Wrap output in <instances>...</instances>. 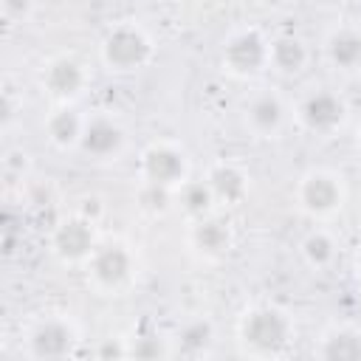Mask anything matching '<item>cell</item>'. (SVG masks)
Here are the masks:
<instances>
[{
	"label": "cell",
	"mask_w": 361,
	"mask_h": 361,
	"mask_svg": "<svg viewBox=\"0 0 361 361\" xmlns=\"http://www.w3.org/2000/svg\"><path fill=\"white\" fill-rule=\"evenodd\" d=\"M327 56L341 71L361 68V31L341 28L327 39Z\"/></svg>",
	"instance_id": "15"
},
{
	"label": "cell",
	"mask_w": 361,
	"mask_h": 361,
	"mask_svg": "<svg viewBox=\"0 0 361 361\" xmlns=\"http://www.w3.org/2000/svg\"><path fill=\"white\" fill-rule=\"evenodd\" d=\"M42 87L54 99H73L85 87V71L76 59L59 56V59L48 62V68L42 71Z\"/></svg>",
	"instance_id": "11"
},
{
	"label": "cell",
	"mask_w": 361,
	"mask_h": 361,
	"mask_svg": "<svg viewBox=\"0 0 361 361\" xmlns=\"http://www.w3.org/2000/svg\"><path fill=\"white\" fill-rule=\"evenodd\" d=\"M209 341H212V324H209L206 319H192V322H186V324L178 330V344H180V350L189 353V355L206 350Z\"/></svg>",
	"instance_id": "20"
},
{
	"label": "cell",
	"mask_w": 361,
	"mask_h": 361,
	"mask_svg": "<svg viewBox=\"0 0 361 361\" xmlns=\"http://www.w3.org/2000/svg\"><path fill=\"white\" fill-rule=\"evenodd\" d=\"M319 355L330 358V361H361V333L350 330V327L330 330L322 338Z\"/></svg>",
	"instance_id": "16"
},
{
	"label": "cell",
	"mask_w": 361,
	"mask_h": 361,
	"mask_svg": "<svg viewBox=\"0 0 361 361\" xmlns=\"http://www.w3.org/2000/svg\"><path fill=\"white\" fill-rule=\"evenodd\" d=\"M268 62H274L282 73H296V71L305 68L307 51H305V45H302L299 37H279V39L271 42Z\"/></svg>",
	"instance_id": "18"
},
{
	"label": "cell",
	"mask_w": 361,
	"mask_h": 361,
	"mask_svg": "<svg viewBox=\"0 0 361 361\" xmlns=\"http://www.w3.org/2000/svg\"><path fill=\"white\" fill-rule=\"evenodd\" d=\"M99 355H124V350H118V347L107 344V347H102V350H99Z\"/></svg>",
	"instance_id": "26"
},
{
	"label": "cell",
	"mask_w": 361,
	"mask_h": 361,
	"mask_svg": "<svg viewBox=\"0 0 361 361\" xmlns=\"http://www.w3.org/2000/svg\"><path fill=\"white\" fill-rule=\"evenodd\" d=\"M73 341L76 333L65 319H45L28 336V347L34 358H65L71 355Z\"/></svg>",
	"instance_id": "7"
},
{
	"label": "cell",
	"mask_w": 361,
	"mask_h": 361,
	"mask_svg": "<svg viewBox=\"0 0 361 361\" xmlns=\"http://www.w3.org/2000/svg\"><path fill=\"white\" fill-rule=\"evenodd\" d=\"M206 180H209L214 197L217 200H226V203H240L245 197V192H248V178L234 164H217L209 172Z\"/></svg>",
	"instance_id": "14"
},
{
	"label": "cell",
	"mask_w": 361,
	"mask_h": 361,
	"mask_svg": "<svg viewBox=\"0 0 361 361\" xmlns=\"http://www.w3.org/2000/svg\"><path fill=\"white\" fill-rule=\"evenodd\" d=\"M141 175L147 183H161V186H178L186 175V158L180 149L169 144H152L141 155Z\"/></svg>",
	"instance_id": "6"
},
{
	"label": "cell",
	"mask_w": 361,
	"mask_h": 361,
	"mask_svg": "<svg viewBox=\"0 0 361 361\" xmlns=\"http://www.w3.org/2000/svg\"><path fill=\"white\" fill-rule=\"evenodd\" d=\"M138 206L144 212H166L169 206V186H161V183H144L141 192H138Z\"/></svg>",
	"instance_id": "22"
},
{
	"label": "cell",
	"mask_w": 361,
	"mask_h": 361,
	"mask_svg": "<svg viewBox=\"0 0 361 361\" xmlns=\"http://www.w3.org/2000/svg\"><path fill=\"white\" fill-rule=\"evenodd\" d=\"M344 102L330 93V90H316L310 93L302 107H299V116H302V124L310 130V133H333L341 121H344Z\"/></svg>",
	"instance_id": "8"
},
{
	"label": "cell",
	"mask_w": 361,
	"mask_h": 361,
	"mask_svg": "<svg viewBox=\"0 0 361 361\" xmlns=\"http://www.w3.org/2000/svg\"><path fill=\"white\" fill-rule=\"evenodd\" d=\"M299 203L310 214H327L341 206V183L330 172H307L299 183Z\"/></svg>",
	"instance_id": "9"
},
{
	"label": "cell",
	"mask_w": 361,
	"mask_h": 361,
	"mask_svg": "<svg viewBox=\"0 0 361 361\" xmlns=\"http://www.w3.org/2000/svg\"><path fill=\"white\" fill-rule=\"evenodd\" d=\"M51 248L59 259L65 262H79V259H87L96 248V234H93V220L87 217H71V220H62L54 234H51Z\"/></svg>",
	"instance_id": "4"
},
{
	"label": "cell",
	"mask_w": 361,
	"mask_h": 361,
	"mask_svg": "<svg viewBox=\"0 0 361 361\" xmlns=\"http://www.w3.org/2000/svg\"><path fill=\"white\" fill-rule=\"evenodd\" d=\"M87 268L102 288H118L133 274V254L118 243H104L93 248V254L87 257Z\"/></svg>",
	"instance_id": "5"
},
{
	"label": "cell",
	"mask_w": 361,
	"mask_h": 361,
	"mask_svg": "<svg viewBox=\"0 0 361 361\" xmlns=\"http://www.w3.org/2000/svg\"><path fill=\"white\" fill-rule=\"evenodd\" d=\"M130 353L138 355V358H158V355H164L166 350H164L161 338H135V344H133Z\"/></svg>",
	"instance_id": "23"
},
{
	"label": "cell",
	"mask_w": 361,
	"mask_h": 361,
	"mask_svg": "<svg viewBox=\"0 0 361 361\" xmlns=\"http://www.w3.org/2000/svg\"><path fill=\"white\" fill-rule=\"evenodd\" d=\"M96 212H99V200H96V197H87V200H85V206H82V217L96 220Z\"/></svg>",
	"instance_id": "25"
},
{
	"label": "cell",
	"mask_w": 361,
	"mask_h": 361,
	"mask_svg": "<svg viewBox=\"0 0 361 361\" xmlns=\"http://www.w3.org/2000/svg\"><path fill=\"white\" fill-rule=\"evenodd\" d=\"M214 192L209 186V180H186L180 186V203L192 217H203L212 209Z\"/></svg>",
	"instance_id": "19"
},
{
	"label": "cell",
	"mask_w": 361,
	"mask_h": 361,
	"mask_svg": "<svg viewBox=\"0 0 361 361\" xmlns=\"http://www.w3.org/2000/svg\"><path fill=\"white\" fill-rule=\"evenodd\" d=\"M31 8V0H3L6 17H25Z\"/></svg>",
	"instance_id": "24"
},
{
	"label": "cell",
	"mask_w": 361,
	"mask_h": 361,
	"mask_svg": "<svg viewBox=\"0 0 361 361\" xmlns=\"http://www.w3.org/2000/svg\"><path fill=\"white\" fill-rule=\"evenodd\" d=\"M245 118L251 124V130H257L259 135H271L279 130L282 118H285V107L279 102V96L274 93H257L248 107H245Z\"/></svg>",
	"instance_id": "13"
},
{
	"label": "cell",
	"mask_w": 361,
	"mask_h": 361,
	"mask_svg": "<svg viewBox=\"0 0 361 361\" xmlns=\"http://www.w3.org/2000/svg\"><path fill=\"white\" fill-rule=\"evenodd\" d=\"M192 245L203 257H223L231 248V231H228V226L223 220L203 214L192 226Z\"/></svg>",
	"instance_id": "12"
},
{
	"label": "cell",
	"mask_w": 361,
	"mask_h": 361,
	"mask_svg": "<svg viewBox=\"0 0 361 361\" xmlns=\"http://www.w3.org/2000/svg\"><path fill=\"white\" fill-rule=\"evenodd\" d=\"M268 51H271V45L265 42V37L259 31H254V28L237 31L223 45V65L237 76H248V73H257L268 62Z\"/></svg>",
	"instance_id": "3"
},
{
	"label": "cell",
	"mask_w": 361,
	"mask_h": 361,
	"mask_svg": "<svg viewBox=\"0 0 361 361\" xmlns=\"http://www.w3.org/2000/svg\"><path fill=\"white\" fill-rule=\"evenodd\" d=\"M290 333H293L290 319L276 307H254L245 313V319L240 324L243 344L254 353H262V355L279 353L288 344Z\"/></svg>",
	"instance_id": "1"
},
{
	"label": "cell",
	"mask_w": 361,
	"mask_h": 361,
	"mask_svg": "<svg viewBox=\"0 0 361 361\" xmlns=\"http://www.w3.org/2000/svg\"><path fill=\"white\" fill-rule=\"evenodd\" d=\"M302 254H305V259H307L310 265L322 268V265H327V262L333 259V254H336V243H333L324 231H313V234L305 237V243H302Z\"/></svg>",
	"instance_id": "21"
},
{
	"label": "cell",
	"mask_w": 361,
	"mask_h": 361,
	"mask_svg": "<svg viewBox=\"0 0 361 361\" xmlns=\"http://www.w3.org/2000/svg\"><path fill=\"white\" fill-rule=\"evenodd\" d=\"M124 144V130L107 118V116H93L85 121V130H82V138H79V147L93 155V158H110L121 149Z\"/></svg>",
	"instance_id": "10"
},
{
	"label": "cell",
	"mask_w": 361,
	"mask_h": 361,
	"mask_svg": "<svg viewBox=\"0 0 361 361\" xmlns=\"http://www.w3.org/2000/svg\"><path fill=\"white\" fill-rule=\"evenodd\" d=\"M102 56L113 71H135V68L147 65V59L152 56V45L141 28L118 25L104 37Z\"/></svg>",
	"instance_id": "2"
},
{
	"label": "cell",
	"mask_w": 361,
	"mask_h": 361,
	"mask_svg": "<svg viewBox=\"0 0 361 361\" xmlns=\"http://www.w3.org/2000/svg\"><path fill=\"white\" fill-rule=\"evenodd\" d=\"M82 130H85V121H82L71 107H62V110L51 113V118L45 121V133H48V138H51L56 147L79 144Z\"/></svg>",
	"instance_id": "17"
}]
</instances>
